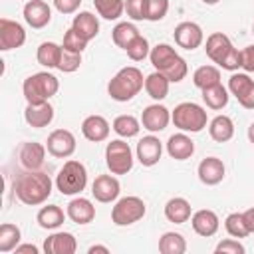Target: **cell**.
<instances>
[{"label": "cell", "instance_id": "obj_11", "mask_svg": "<svg viewBox=\"0 0 254 254\" xmlns=\"http://www.w3.org/2000/svg\"><path fill=\"white\" fill-rule=\"evenodd\" d=\"M75 135L67 129H56L48 135V141H46V149L52 157H58V159H67L75 153Z\"/></svg>", "mask_w": 254, "mask_h": 254}, {"label": "cell", "instance_id": "obj_52", "mask_svg": "<svg viewBox=\"0 0 254 254\" xmlns=\"http://www.w3.org/2000/svg\"><path fill=\"white\" fill-rule=\"evenodd\" d=\"M202 4H208V6H214V4H218L220 0H200Z\"/></svg>", "mask_w": 254, "mask_h": 254}, {"label": "cell", "instance_id": "obj_53", "mask_svg": "<svg viewBox=\"0 0 254 254\" xmlns=\"http://www.w3.org/2000/svg\"><path fill=\"white\" fill-rule=\"evenodd\" d=\"M252 34H254V24H252Z\"/></svg>", "mask_w": 254, "mask_h": 254}, {"label": "cell", "instance_id": "obj_27", "mask_svg": "<svg viewBox=\"0 0 254 254\" xmlns=\"http://www.w3.org/2000/svg\"><path fill=\"white\" fill-rule=\"evenodd\" d=\"M192 216V208H190V202L183 196H175L171 200H167L165 204V218L169 222H175V224H183L187 222L189 218Z\"/></svg>", "mask_w": 254, "mask_h": 254}, {"label": "cell", "instance_id": "obj_34", "mask_svg": "<svg viewBox=\"0 0 254 254\" xmlns=\"http://www.w3.org/2000/svg\"><path fill=\"white\" fill-rule=\"evenodd\" d=\"M113 131L123 137V139H131V137H137L139 131H141V121L133 115H119L113 119Z\"/></svg>", "mask_w": 254, "mask_h": 254}, {"label": "cell", "instance_id": "obj_48", "mask_svg": "<svg viewBox=\"0 0 254 254\" xmlns=\"http://www.w3.org/2000/svg\"><path fill=\"white\" fill-rule=\"evenodd\" d=\"M14 252L16 254H38V246H34V244H18L14 248Z\"/></svg>", "mask_w": 254, "mask_h": 254}, {"label": "cell", "instance_id": "obj_1", "mask_svg": "<svg viewBox=\"0 0 254 254\" xmlns=\"http://www.w3.org/2000/svg\"><path fill=\"white\" fill-rule=\"evenodd\" d=\"M52 187H54V183H52L48 173L26 171L24 175L18 177V181L14 185V192H16L20 202H24L28 206H38L50 198Z\"/></svg>", "mask_w": 254, "mask_h": 254}, {"label": "cell", "instance_id": "obj_41", "mask_svg": "<svg viewBox=\"0 0 254 254\" xmlns=\"http://www.w3.org/2000/svg\"><path fill=\"white\" fill-rule=\"evenodd\" d=\"M127 56L133 60V62H143L149 54H151V48H149V42H147V38H143V36H137L129 46H127Z\"/></svg>", "mask_w": 254, "mask_h": 254}, {"label": "cell", "instance_id": "obj_7", "mask_svg": "<svg viewBox=\"0 0 254 254\" xmlns=\"http://www.w3.org/2000/svg\"><path fill=\"white\" fill-rule=\"evenodd\" d=\"M56 187L62 194H79L87 187V169L79 161H65L56 177Z\"/></svg>", "mask_w": 254, "mask_h": 254}, {"label": "cell", "instance_id": "obj_39", "mask_svg": "<svg viewBox=\"0 0 254 254\" xmlns=\"http://www.w3.org/2000/svg\"><path fill=\"white\" fill-rule=\"evenodd\" d=\"M93 6L105 20H119L125 12V0H93Z\"/></svg>", "mask_w": 254, "mask_h": 254}, {"label": "cell", "instance_id": "obj_15", "mask_svg": "<svg viewBox=\"0 0 254 254\" xmlns=\"http://www.w3.org/2000/svg\"><path fill=\"white\" fill-rule=\"evenodd\" d=\"M24 20L34 30H42L52 20V8L44 0H28L24 4Z\"/></svg>", "mask_w": 254, "mask_h": 254}, {"label": "cell", "instance_id": "obj_20", "mask_svg": "<svg viewBox=\"0 0 254 254\" xmlns=\"http://www.w3.org/2000/svg\"><path fill=\"white\" fill-rule=\"evenodd\" d=\"M46 145L42 143H36V141H28L20 147V163L26 171H40V167L44 165L46 161Z\"/></svg>", "mask_w": 254, "mask_h": 254}, {"label": "cell", "instance_id": "obj_5", "mask_svg": "<svg viewBox=\"0 0 254 254\" xmlns=\"http://www.w3.org/2000/svg\"><path fill=\"white\" fill-rule=\"evenodd\" d=\"M60 89V81L50 71H38L24 79L22 93L28 103H44L50 97H54Z\"/></svg>", "mask_w": 254, "mask_h": 254}, {"label": "cell", "instance_id": "obj_26", "mask_svg": "<svg viewBox=\"0 0 254 254\" xmlns=\"http://www.w3.org/2000/svg\"><path fill=\"white\" fill-rule=\"evenodd\" d=\"M71 28H73L85 42H91V40L99 34V20H97V16L91 14V12H79L77 16H73Z\"/></svg>", "mask_w": 254, "mask_h": 254}, {"label": "cell", "instance_id": "obj_42", "mask_svg": "<svg viewBox=\"0 0 254 254\" xmlns=\"http://www.w3.org/2000/svg\"><path fill=\"white\" fill-rule=\"evenodd\" d=\"M62 48L64 50H67V52H75V54H83V50L87 48V42L73 30V28H69L65 34H64V44H62Z\"/></svg>", "mask_w": 254, "mask_h": 254}, {"label": "cell", "instance_id": "obj_10", "mask_svg": "<svg viewBox=\"0 0 254 254\" xmlns=\"http://www.w3.org/2000/svg\"><path fill=\"white\" fill-rule=\"evenodd\" d=\"M228 91L236 97V101L244 109H254V79L246 71L244 73L232 71V75L228 77Z\"/></svg>", "mask_w": 254, "mask_h": 254}, {"label": "cell", "instance_id": "obj_45", "mask_svg": "<svg viewBox=\"0 0 254 254\" xmlns=\"http://www.w3.org/2000/svg\"><path fill=\"white\" fill-rule=\"evenodd\" d=\"M125 12L131 20H145V0H125Z\"/></svg>", "mask_w": 254, "mask_h": 254}, {"label": "cell", "instance_id": "obj_35", "mask_svg": "<svg viewBox=\"0 0 254 254\" xmlns=\"http://www.w3.org/2000/svg\"><path fill=\"white\" fill-rule=\"evenodd\" d=\"M159 252L161 254H185L187 252V240L179 232H165L159 238Z\"/></svg>", "mask_w": 254, "mask_h": 254}, {"label": "cell", "instance_id": "obj_40", "mask_svg": "<svg viewBox=\"0 0 254 254\" xmlns=\"http://www.w3.org/2000/svg\"><path fill=\"white\" fill-rule=\"evenodd\" d=\"M169 12V0H145V20L159 22Z\"/></svg>", "mask_w": 254, "mask_h": 254}, {"label": "cell", "instance_id": "obj_43", "mask_svg": "<svg viewBox=\"0 0 254 254\" xmlns=\"http://www.w3.org/2000/svg\"><path fill=\"white\" fill-rule=\"evenodd\" d=\"M79 65H81V54L62 50L60 64H58V69H60V71H64V73H73L75 69H79Z\"/></svg>", "mask_w": 254, "mask_h": 254}, {"label": "cell", "instance_id": "obj_3", "mask_svg": "<svg viewBox=\"0 0 254 254\" xmlns=\"http://www.w3.org/2000/svg\"><path fill=\"white\" fill-rule=\"evenodd\" d=\"M143 87H145V79H143L141 69L135 65H127V67H121L109 79L107 93L113 101L125 103V101H131Z\"/></svg>", "mask_w": 254, "mask_h": 254}, {"label": "cell", "instance_id": "obj_19", "mask_svg": "<svg viewBox=\"0 0 254 254\" xmlns=\"http://www.w3.org/2000/svg\"><path fill=\"white\" fill-rule=\"evenodd\" d=\"M190 224H192V230L198 234V236H214L218 226H220V220H218V214L210 208H200L196 212H192L190 216Z\"/></svg>", "mask_w": 254, "mask_h": 254}, {"label": "cell", "instance_id": "obj_33", "mask_svg": "<svg viewBox=\"0 0 254 254\" xmlns=\"http://www.w3.org/2000/svg\"><path fill=\"white\" fill-rule=\"evenodd\" d=\"M202 101L206 103L208 109L218 111V109L226 107V103H228V89L222 83H214V85L202 89Z\"/></svg>", "mask_w": 254, "mask_h": 254}, {"label": "cell", "instance_id": "obj_38", "mask_svg": "<svg viewBox=\"0 0 254 254\" xmlns=\"http://www.w3.org/2000/svg\"><path fill=\"white\" fill-rule=\"evenodd\" d=\"M224 228L232 238H246L248 234H252L244 212H230L224 220Z\"/></svg>", "mask_w": 254, "mask_h": 254}, {"label": "cell", "instance_id": "obj_9", "mask_svg": "<svg viewBox=\"0 0 254 254\" xmlns=\"http://www.w3.org/2000/svg\"><path fill=\"white\" fill-rule=\"evenodd\" d=\"M105 165L111 175H127L133 169V151L123 139H113L105 147Z\"/></svg>", "mask_w": 254, "mask_h": 254}, {"label": "cell", "instance_id": "obj_8", "mask_svg": "<svg viewBox=\"0 0 254 254\" xmlns=\"http://www.w3.org/2000/svg\"><path fill=\"white\" fill-rule=\"evenodd\" d=\"M147 212V206L143 202V198L139 196H123L115 202V206L111 208V222L115 226H129L139 222Z\"/></svg>", "mask_w": 254, "mask_h": 254}, {"label": "cell", "instance_id": "obj_31", "mask_svg": "<svg viewBox=\"0 0 254 254\" xmlns=\"http://www.w3.org/2000/svg\"><path fill=\"white\" fill-rule=\"evenodd\" d=\"M62 46H58L56 42H42L38 46V52H36V60L40 65L52 69V67H58L60 64V56H62Z\"/></svg>", "mask_w": 254, "mask_h": 254}, {"label": "cell", "instance_id": "obj_29", "mask_svg": "<svg viewBox=\"0 0 254 254\" xmlns=\"http://www.w3.org/2000/svg\"><path fill=\"white\" fill-rule=\"evenodd\" d=\"M65 216L67 214H64V210L58 204H48V206H42L40 208L36 220H38L40 228H44V230H56V228H60L64 224Z\"/></svg>", "mask_w": 254, "mask_h": 254}, {"label": "cell", "instance_id": "obj_12", "mask_svg": "<svg viewBox=\"0 0 254 254\" xmlns=\"http://www.w3.org/2000/svg\"><path fill=\"white\" fill-rule=\"evenodd\" d=\"M26 42V30L22 24L2 18L0 20V50L8 52V50H16L22 48Z\"/></svg>", "mask_w": 254, "mask_h": 254}, {"label": "cell", "instance_id": "obj_32", "mask_svg": "<svg viewBox=\"0 0 254 254\" xmlns=\"http://www.w3.org/2000/svg\"><path fill=\"white\" fill-rule=\"evenodd\" d=\"M137 36H141V34H139V30H137V26L131 24V22H119V24L111 30V40H113V44H115L117 48H121V50H127V46H129Z\"/></svg>", "mask_w": 254, "mask_h": 254}, {"label": "cell", "instance_id": "obj_2", "mask_svg": "<svg viewBox=\"0 0 254 254\" xmlns=\"http://www.w3.org/2000/svg\"><path fill=\"white\" fill-rule=\"evenodd\" d=\"M149 60L153 64V67L157 71H161L171 83H179L187 77L189 73V65L187 62L175 52V48H171L169 44H157L155 48H151Z\"/></svg>", "mask_w": 254, "mask_h": 254}, {"label": "cell", "instance_id": "obj_13", "mask_svg": "<svg viewBox=\"0 0 254 254\" xmlns=\"http://www.w3.org/2000/svg\"><path fill=\"white\" fill-rule=\"evenodd\" d=\"M175 42L179 48L183 50H196L202 42H204V34L202 28L196 22H181L175 28Z\"/></svg>", "mask_w": 254, "mask_h": 254}, {"label": "cell", "instance_id": "obj_46", "mask_svg": "<svg viewBox=\"0 0 254 254\" xmlns=\"http://www.w3.org/2000/svg\"><path fill=\"white\" fill-rule=\"evenodd\" d=\"M240 67L246 73H254V44L240 50Z\"/></svg>", "mask_w": 254, "mask_h": 254}, {"label": "cell", "instance_id": "obj_17", "mask_svg": "<svg viewBox=\"0 0 254 254\" xmlns=\"http://www.w3.org/2000/svg\"><path fill=\"white\" fill-rule=\"evenodd\" d=\"M224 163L218 159V157H206L198 163V169H196V175H198V181L206 187H214L218 183H222L224 179Z\"/></svg>", "mask_w": 254, "mask_h": 254}, {"label": "cell", "instance_id": "obj_22", "mask_svg": "<svg viewBox=\"0 0 254 254\" xmlns=\"http://www.w3.org/2000/svg\"><path fill=\"white\" fill-rule=\"evenodd\" d=\"M167 153H169V157L175 159V161H187V159H190L192 153H194V141H192L185 131L175 133V135H171L169 141H167Z\"/></svg>", "mask_w": 254, "mask_h": 254}, {"label": "cell", "instance_id": "obj_23", "mask_svg": "<svg viewBox=\"0 0 254 254\" xmlns=\"http://www.w3.org/2000/svg\"><path fill=\"white\" fill-rule=\"evenodd\" d=\"M75 250L77 242L71 232H54L44 240L46 254H73Z\"/></svg>", "mask_w": 254, "mask_h": 254}, {"label": "cell", "instance_id": "obj_36", "mask_svg": "<svg viewBox=\"0 0 254 254\" xmlns=\"http://www.w3.org/2000/svg\"><path fill=\"white\" fill-rule=\"evenodd\" d=\"M192 83L202 91L214 83H220V69L216 65H200L192 73Z\"/></svg>", "mask_w": 254, "mask_h": 254}, {"label": "cell", "instance_id": "obj_25", "mask_svg": "<svg viewBox=\"0 0 254 254\" xmlns=\"http://www.w3.org/2000/svg\"><path fill=\"white\" fill-rule=\"evenodd\" d=\"M67 218L73 220L75 224H89L93 218H95V206L89 198H83V196H75L69 200L67 204V210H65Z\"/></svg>", "mask_w": 254, "mask_h": 254}, {"label": "cell", "instance_id": "obj_14", "mask_svg": "<svg viewBox=\"0 0 254 254\" xmlns=\"http://www.w3.org/2000/svg\"><path fill=\"white\" fill-rule=\"evenodd\" d=\"M169 121H171V111L165 105H159V103L147 105L141 113V125L149 133H159V131L167 129Z\"/></svg>", "mask_w": 254, "mask_h": 254}, {"label": "cell", "instance_id": "obj_24", "mask_svg": "<svg viewBox=\"0 0 254 254\" xmlns=\"http://www.w3.org/2000/svg\"><path fill=\"white\" fill-rule=\"evenodd\" d=\"M109 121L103 117V115H89L83 119L81 123V133L87 141H93V143H99V141H105L109 137Z\"/></svg>", "mask_w": 254, "mask_h": 254}, {"label": "cell", "instance_id": "obj_51", "mask_svg": "<svg viewBox=\"0 0 254 254\" xmlns=\"http://www.w3.org/2000/svg\"><path fill=\"white\" fill-rule=\"evenodd\" d=\"M248 141L254 145V123H250V127H248Z\"/></svg>", "mask_w": 254, "mask_h": 254}, {"label": "cell", "instance_id": "obj_4", "mask_svg": "<svg viewBox=\"0 0 254 254\" xmlns=\"http://www.w3.org/2000/svg\"><path fill=\"white\" fill-rule=\"evenodd\" d=\"M204 52L218 67L226 71H236L240 67V50H236L230 38L222 32H214L206 38Z\"/></svg>", "mask_w": 254, "mask_h": 254}, {"label": "cell", "instance_id": "obj_6", "mask_svg": "<svg viewBox=\"0 0 254 254\" xmlns=\"http://www.w3.org/2000/svg\"><path fill=\"white\" fill-rule=\"evenodd\" d=\"M171 121L175 123V127L179 131L185 133H198L206 127L208 117H206V109L200 107L194 101H183L179 103L173 113H171Z\"/></svg>", "mask_w": 254, "mask_h": 254}, {"label": "cell", "instance_id": "obj_37", "mask_svg": "<svg viewBox=\"0 0 254 254\" xmlns=\"http://www.w3.org/2000/svg\"><path fill=\"white\" fill-rule=\"evenodd\" d=\"M20 238H22L20 228L12 222H4L0 226V254L12 252L20 244Z\"/></svg>", "mask_w": 254, "mask_h": 254}, {"label": "cell", "instance_id": "obj_21", "mask_svg": "<svg viewBox=\"0 0 254 254\" xmlns=\"http://www.w3.org/2000/svg\"><path fill=\"white\" fill-rule=\"evenodd\" d=\"M24 119L34 129L48 127L54 121V107L50 105V101H44V103H28L26 105V111H24Z\"/></svg>", "mask_w": 254, "mask_h": 254}, {"label": "cell", "instance_id": "obj_16", "mask_svg": "<svg viewBox=\"0 0 254 254\" xmlns=\"http://www.w3.org/2000/svg\"><path fill=\"white\" fill-rule=\"evenodd\" d=\"M161 155H163V143L159 141V137L147 135V137L139 139V143H137V161L143 167H155L161 161Z\"/></svg>", "mask_w": 254, "mask_h": 254}, {"label": "cell", "instance_id": "obj_49", "mask_svg": "<svg viewBox=\"0 0 254 254\" xmlns=\"http://www.w3.org/2000/svg\"><path fill=\"white\" fill-rule=\"evenodd\" d=\"M244 216H246V222L250 226V232L254 234V206H250L248 210H244Z\"/></svg>", "mask_w": 254, "mask_h": 254}, {"label": "cell", "instance_id": "obj_44", "mask_svg": "<svg viewBox=\"0 0 254 254\" xmlns=\"http://www.w3.org/2000/svg\"><path fill=\"white\" fill-rule=\"evenodd\" d=\"M214 252H216V254H244L246 248H244L236 238H226V240H222V242L216 244Z\"/></svg>", "mask_w": 254, "mask_h": 254}, {"label": "cell", "instance_id": "obj_50", "mask_svg": "<svg viewBox=\"0 0 254 254\" xmlns=\"http://www.w3.org/2000/svg\"><path fill=\"white\" fill-rule=\"evenodd\" d=\"M89 254H95V252H103V254H109V248L107 246H101V244H95V246H89L87 250Z\"/></svg>", "mask_w": 254, "mask_h": 254}, {"label": "cell", "instance_id": "obj_28", "mask_svg": "<svg viewBox=\"0 0 254 254\" xmlns=\"http://www.w3.org/2000/svg\"><path fill=\"white\" fill-rule=\"evenodd\" d=\"M208 135L216 143H226L234 137V121L228 115H216L208 123Z\"/></svg>", "mask_w": 254, "mask_h": 254}, {"label": "cell", "instance_id": "obj_18", "mask_svg": "<svg viewBox=\"0 0 254 254\" xmlns=\"http://www.w3.org/2000/svg\"><path fill=\"white\" fill-rule=\"evenodd\" d=\"M121 192V185L111 175H99L91 185V194L97 202H113Z\"/></svg>", "mask_w": 254, "mask_h": 254}, {"label": "cell", "instance_id": "obj_30", "mask_svg": "<svg viewBox=\"0 0 254 254\" xmlns=\"http://www.w3.org/2000/svg\"><path fill=\"white\" fill-rule=\"evenodd\" d=\"M169 85H171V81L157 69L145 77V91L155 101H161V99H165L169 95Z\"/></svg>", "mask_w": 254, "mask_h": 254}, {"label": "cell", "instance_id": "obj_47", "mask_svg": "<svg viewBox=\"0 0 254 254\" xmlns=\"http://www.w3.org/2000/svg\"><path fill=\"white\" fill-rule=\"evenodd\" d=\"M81 0H54V8L60 14H73L79 8Z\"/></svg>", "mask_w": 254, "mask_h": 254}]
</instances>
